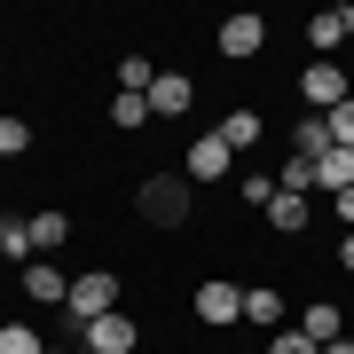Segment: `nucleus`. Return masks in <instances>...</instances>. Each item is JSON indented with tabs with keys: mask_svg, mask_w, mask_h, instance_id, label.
Listing matches in <instances>:
<instances>
[{
	"mask_svg": "<svg viewBox=\"0 0 354 354\" xmlns=\"http://www.w3.org/2000/svg\"><path fill=\"white\" fill-rule=\"evenodd\" d=\"M95 315H118V276H102V268L71 276V299H64V323H71V339H79V330H87Z\"/></svg>",
	"mask_w": 354,
	"mask_h": 354,
	"instance_id": "obj_1",
	"label": "nucleus"
},
{
	"mask_svg": "<svg viewBox=\"0 0 354 354\" xmlns=\"http://www.w3.org/2000/svg\"><path fill=\"white\" fill-rule=\"evenodd\" d=\"M189 189H197L189 174H150L134 205H142V221H158V228H181V221H189Z\"/></svg>",
	"mask_w": 354,
	"mask_h": 354,
	"instance_id": "obj_2",
	"label": "nucleus"
},
{
	"mask_svg": "<svg viewBox=\"0 0 354 354\" xmlns=\"http://www.w3.org/2000/svg\"><path fill=\"white\" fill-rule=\"evenodd\" d=\"M299 102H307V111H315V118H330V111H339V102H354V79H346L339 64H323V55H315V64L299 71Z\"/></svg>",
	"mask_w": 354,
	"mask_h": 354,
	"instance_id": "obj_3",
	"label": "nucleus"
},
{
	"mask_svg": "<svg viewBox=\"0 0 354 354\" xmlns=\"http://www.w3.org/2000/svg\"><path fill=\"white\" fill-rule=\"evenodd\" d=\"M197 323H213V330L244 323V283H228V276H205V283H197Z\"/></svg>",
	"mask_w": 354,
	"mask_h": 354,
	"instance_id": "obj_4",
	"label": "nucleus"
},
{
	"mask_svg": "<svg viewBox=\"0 0 354 354\" xmlns=\"http://www.w3.org/2000/svg\"><path fill=\"white\" fill-rule=\"evenodd\" d=\"M134 346H142V330H134L127 307H118V315H95L79 330V354H134Z\"/></svg>",
	"mask_w": 354,
	"mask_h": 354,
	"instance_id": "obj_5",
	"label": "nucleus"
},
{
	"mask_svg": "<svg viewBox=\"0 0 354 354\" xmlns=\"http://www.w3.org/2000/svg\"><path fill=\"white\" fill-rule=\"evenodd\" d=\"M16 283H24V299H39V307H64V299H71V276H64L55 260H24Z\"/></svg>",
	"mask_w": 354,
	"mask_h": 354,
	"instance_id": "obj_6",
	"label": "nucleus"
},
{
	"mask_svg": "<svg viewBox=\"0 0 354 354\" xmlns=\"http://www.w3.org/2000/svg\"><path fill=\"white\" fill-rule=\"evenodd\" d=\"M260 48H268V16H228L221 24V55L228 64H252Z\"/></svg>",
	"mask_w": 354,
	"mask_h": 354,
	"instance_id": "obj_7",
	"label": "nucleus"
},
{
	"mask_svg": "<svg viewBox=\"0 0 354 354\" xmlns=\"http://www.w3.org/2000/svg\"><path fill=\"white\" fill-rule=\"evenodd\" d=\"M189 102H197V79L189 71H158L150 79V118H181Z\"/></svg>",
	"mask_w": 354,
	"mask_h": 354,
	"instance_id": "obj_8",
	"label": "nucleus"
},
{
	"mask_svg": "<svg viewBox=\"0 0 354 354\" xmlns=\"http://www.w3.org/2000/svg\"><path fill=\"white\" fill-rule=\"evenodd\" d=\"M228 158H236V150H228V142H221V127H213V134H197V142H189L181 174H189V181H221V174H228Z\"/></svg>",
	"mask_w": 354,
	"mask_h": 354,
	"instance_id": "obj_9",
	"label": "nucleus"
},
{
	"mask_svg": "<svg viewBox=\"0 0 354 354\" xmlns=\"http://www.w3.org/2000/svg\"><path fill=\"white\" fill-rule=\"evenodd\" d=\"M307 48H315L323 64H339V48H346V8H315V16H307Z\"/></svg>",
	"mask_w": 354,
	"mask_h": 354,
	"instance_id": "obj_10",
	"label": "nucleus"
},
{
	"mask_svg": "<svg viewBox=\"0 0 354 354\" xmlns=\"http://www.w3.org/2000/svg\"><path fill=\"white\" fill-rule=\"evenodd\" d=\"M299 330H307L315 346H339V339H346V315H339L330 299H307V307H299Z\"/></svg>",
	"mask_w": 354,
	"mask_h": 354,
	"instance_id": "obj_11",
	"label": "nucleus"
},
{
	"mask_svg": "<svg viewBox=\"0 0 354 354\" xmlns=\"http://www.w3.org/2000/svg\"><path fill=\"white\" fill-rule=\"evenodd\" d=\"M71 244V213H32V252L48 260V252H64Z\"/></svg>",
	"mask_w": 354,
	"mask_h": 354,
	"instance_id": "obj_12",
	"label": "nucleus"
},
{
	"mask_svg": "<svg viewBox=\"0 0 354 354\" xmlns=\"http://www.w3.org/2000/svg\"><path fill=\"white\" fill-rule=\"evenodd\" d=\"M0 252H8L16 268L39 260V252H32V213H0Z\"/></svg>",
	"mask_w": 354,
	"mask_h": 354,
	"instance_id": "obj_13",
	"label": "nucleus"
},
{
	"mask_svg": "<svg viewBox=\"0 0 354 354\" xmlns=\"http://www.w3.org/2000/svg\"><path fill=\"white\" fill-rule=\"evenodd\" d=\"M244 323H252V330H283V299L268 283H252V291H244Z\"/></svg>",
	"mask_w": 354,
	"mask_h": 354,
	"instance_id": "obj_14",
	"label": "nucleus"
},
{
	"mask_svg": "<svg viewBox=\"0 0 354 354\" xmlns=\"http://www.w3.org/2000/svg\"><path fill=\"white\" fill-rule=\"evenodd\" d=\"M315 189H330V197L354 189V150H323L315 158Z\"/></svg>",
	"mask_w": 354,
	"mask_h": 354,
	"instance_id": "obj_15",
	"label": "nucleus"
},
{
	"mask_svg": "<svg viewBox=\"0 0 354 354\" xmlns=\"http://www.w3.org/2000/svg\"><path fill=\"white\" fill-rule=\"evenodd\" d=\"M260 134H268V118H260V111H228V118H221V142H228V150H252Z\"/></svg>",
	"mask_w": 354,
	"mask_h": 354,
	"instance_id": "obj_16",
	"label": "nucleus"
},
{
	"mask_svg": "<svg viewBox=\"0 0 354 354\" xmlns=\"http://www.w3.org/2000/svg\"><path fill=\"white\" fill-rule=\"evenodd\" d=\"M142 118H150V95H127V87H111V127H118V134H134Z\"/></svg>",
	"mask_w": 354,
	"mask_h": 354,
	"instance_id": "obj_17",
	"label": "nucleus"
},
{
	"mask_svg": "<svg viewBox=\"0 0 354 354\" xmlns=\"http://www.w3.org/2000/svg\"><path fill=\"white\" fill-rule=\"evenodd\" d=\"M307 221H315V213H307V197H283V189H276V205H268V228H283V236H299Z\"/></svg>",
	"mask_w": 354,
	"mask_h": 354,
	"instance_id": "obj_18",
	"label": "nucleus"
},
{
	"mask_svg": "<svg viewBox=\"0 0 354 354\" xmlns=\"http://www.w3.org/2000/svg\"><path fill=\"white\" fill-rule=\"evenodd\" d=\"M323 150H330V127L307 111V118H299V134H291V158H323Z\"/></svg>",
	"mask_w": 354,
	"mask_h": 354,
	"instance_id": "obj_19",
	"label": "nucleus"
},
{
	"mask_svg": "<svg viewBox=\"0 0 354 354\" xmlns=\"http://www.w3.org/2000/svg\"><path fill=\"white\" fill-rule=\"evenodd\" d=\"M24 150H32V118L0 111V158H24Z\"/></svg>",
	"mask_w": 354,
	"mask_h": 354,
	"instance_id": "obj_20",
	"label": "nucleus"
},
{
	"mask_svg": "<svg viewBox=\"0 0 354 354\" xmlns=\"http://www.w3.org/2000/svg\"><path fill=\"white\" fill-rule=\"evenodd\" d=\"M0 354H48V339L32 323H0Z\"/></svg>",
	"mask_w": 354,
	"mask_h": 354,
	"instance_id": "obj_21",
	"label": "nucleus"
},
{
	"mask_svg": "<svg viewBox=\"0 0 354 354\" xmlns=\"http://www.w3.org/2000/svg\"><path fill=\"white\" fill-rule=\"evenodd\" d=\"M150 55H118V87H127V95H150Z\"/></svg>",
	"mask_w": 354,
	"mask_h": 354,
	"instance_id": "obj_22",
	"label": "nucleus"
},
{
	"mask_svg": "<svg viewBox=\"0 0 354 354\" xmlns=\"http://www.w3.org/2000/svg\"><path fill=\"white\" fill-rule=\"evenodd\" d=\"M268 354H323L315 339H307L299 323H283V330H268Z\"/></svg>",
	"mask_w": 354,
	"mask_h": 354,
	"instance_id": "obj_23",
	"label": "nucleus"
},
{
	"mask_svg": "<svg viewBox=\"0 0 354 354\" xmlns=\"http://www.w3.org/2000/svg\"><path fill=\"white\" fill-rule=\"evenodd\" d=\"M323 127H330V150H354V102H339Z\"/></svg>",
	"mask_w": 354,
	"mask_h": 354,
	"instance_id": "obj_24",
	"label": "nucleus"
},
{
	"mask_svg": "<svg viewBox=\"0 0 354 354\" xmlns=\"http://www.w3.org/2000/svg\"><path fill=\"white\" fill-rule=\"evenodd\" d=\"M330 213H339V221L354 228V189H339V197H330Z\"/></svg>",
	"mask_w": 354,
	"mask_h": 354,
	"instance_id": "obj_25",
	"label": "nucleus"
},
{
	"mask_svg": "<svg viewBox=\"0 0 354 354\" xmlns=\"http://www.w3.org/2000/svg\"><path fill=\"white\" fill-rule=\"evenodd\" d=\"M339 268H346V276H354V228H346V236H339Z\"/></svg>",
	"mask_w": 354,
	"mask_h": 354,
	"instance_id": "obj_26",
	"label": "nucleus"
},
{
	"mask_svg": "<svg viewBox=\"0 0 354 354\" xmlns=\"http://www.w3.org/2000/svg\"><path fill=\"white\" fill-rule=\"evenodd\" d=\"M323 354H354V346H346V339H339V346H323Z\"/></svg>",
	"mask_w": 354,
	"mask_h": 354,
	"instance_id": "obj_27",
	"label": "nucleus"
},
{
	"mask_svg": "<svg viewBox=\"0 0 354 354\" xmlns=\"http://www.w3.org/2000/svg\"><path fill=\"white\" fill-rule=\"evenodd\" d=\"M346 39H354V8H346Z\"/></svg>",
	"mask_w": 354,
	"mask_h": 354,
	"instance_id": "obj_28",
	"label": "nucleus"
},
{
	"mask_svg": "<svg viewBox=\"0 0 354 354\" xmlns=\"http://www.w3.org/2000/svg\"><path fill=\"white\" fill-rule=\"evenodd\" d=\"M48 354H71V346H48Z\"/></svg>",
	"mask_w": 354,
	"mask_h": 354,
	"instance_id": "obj_29",
	"label": "nucleus"
},
{
	"mask_svg": "<svg viewBox=\"0 0 354 354\" xmlns=\"http://www.w3.org/2000/svg\"><path fill=\"white\" fill-rule=\"evenodd\" d=\"M346 346H354V339H346Z\"/></svg>",
	"mask_w": 354,
	"mask_h": 354,
	"instance_id": "obj_30",
	"label": "nucleus"
}]
</instances>
